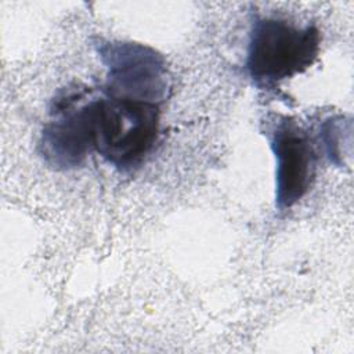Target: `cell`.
<instances>
[{"mask_svg": "<svg viewBox=\"0 0 354 354\" xmlns=\"http://www.w3.org/2000/svg\"><path fill=\"white\" fill-rule=\"evenodd\" d=\"M51 119L39 138V153L55 170H75L94 151V98L82 88H64L51 102Z\"/></svg>", "mask_w": 354, "mask_h": 354, "instance_id": "cell-4", "label": "cell"}, {"mask_svg": "<svg viewBox=\"0 0 354 354\" xmlns=\"http://www.w3.org/2000/svg\"><path fill=\"white\" fill-rule=\"evenodd\" d=\"M95 47L106 69L104 94L156 105L167 100L171 76L159 51L120 40H100Z\"/></svg>", "mask_w": 354, "mask_h": 354, "instance_id": "cell-3", "label": "cell"}, {"mask_svg": "<svg viewBox=\"0 0 354 354\" xmlns=\"http://www.w3.org/2000/svg\"><path fill=\"white\" fill-rule=\"evenodd\" d=\"M160 105L104 94L94 98V151L126 171L138 167L159 137Z\"/></svg>", "mask_w": 354, "mask_h": 354, "instance_id": "cell-2", "label": "cell"}, {"mask_svg": "<svg viewBox=\"0 0 354 354\" xmlns=\"http://www.w3.org/2000/svg\"><path fill=\"white\" fill-rule=\"evenodd\" d=\"M321 33L317 26H297L282 18L260 17L252 24L246 71L260 88L306 72L318 58Z\"/></svg>", "mask_w": 354, "mask_h": 354, "instance_id": "cell-1", "label": "cell"}, {"mask_svg": "<svg viewBox=\"0 0 354 354\" xmlns=\"http://www.w3.org/2000/svg\"><path fill=\"white\" fill-rule=\"evenodd\" d=\"M268 140L275 158V206L285 212L311 189L317 153L308 131L292 118L282 116L274 122Z\"/></svg>", "mask_w": 354, "mask_h": 354, "instance_id": "cell-5", "label": "cell"}]
</instances>
